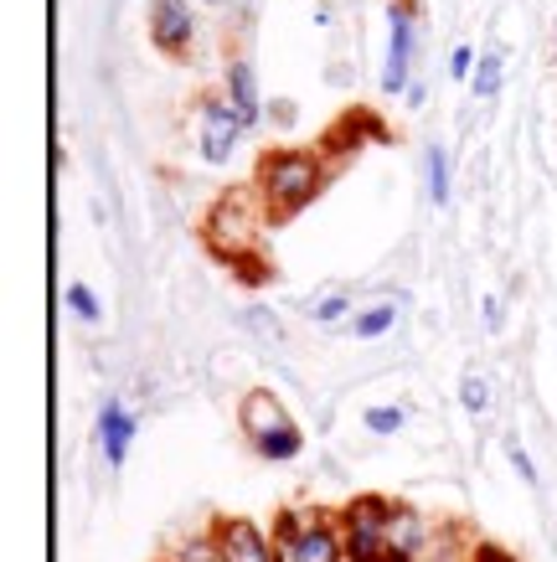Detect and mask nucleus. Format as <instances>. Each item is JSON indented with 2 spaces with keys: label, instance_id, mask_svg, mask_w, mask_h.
Masks as SVG:
<instances>
[{
  "label": "nucleus",
  "instance_id": "16",
  "mask_svg": "<svg viewBox=\"0 0 557 562\" xmlns=\"http://www.w3.org/2000/svg\"><path fill=\"white\" fill-rule=\"evenodd\" d=\"M166 562H222L218 552V537H212V527L197 531V537H176V542L166 547Z\"/></svg>",
  "mask_w": 557,
  "mask_h": 562
},
{
  "label": "nucleus",
  "instance_id": "23",
  "mask_svg": "<svg viewBox=\"0 0 557 562\" xmlns=\"http://www.w3.org/2000/svg\"><path fill=\"white\" fill-rule=\"evenodd\" d=\"M423 99H428V88H423L419 78H413V88L403 93V103H408V109H423Z\"/></svg>",
  "mask_w": 557,
  "mask_h": 562
},
{
  "label": "nucleus",
  "instance_id": "20",
  "mask_svg": "<svg viewBox=\"0 0 557 562\" xmlns=\"http://www.w3.org/2000/svg\"><path fill=\"white\" fill-rule=\"evenodd\" d=\"M511 470H516V475H522L526 485H532V491L542 485V480H537V464H532V454H526L522 443H511Z\"/></svg>",
  "mask_w": 557,
  "mask_h": 562
},
{
  "label": "nucleus",
  "instance_id": "13",
  "mask_svg": "<svg viewBox=\"0 0 557 562\" xmlns=\"http://www.w3.org/2000/svg\"><path fill=\"white\" fill-rule=\"evenodd\" d=\"M501 83H506V52H501V47H486L480 57H475L470 93H475L480 103H490L495 93H501Z\"/></svg>",
  "mask_w": 557,
  "mask_h": 562
},
{
  "label": "nucleus",
  "instance_id": "21",
  "mask_svg": "<svg viewBox=\"0 0 557 562\" xmlns=\"http://www.w3.org/2000/svg\"><path fill=\"white\" fill-rule=\"evenodd\" d=\"M480 315H486V330H501V325H506V305H501V294H480Z\"/></svg>",
  "mask_w": 557,
  "mask_h": 562
},
{
  "label": "nucleus",
  "instance_id": "25",
  "mask_svg": "<svg viewBox=\"0 0 557 562\" xmlns=\"http://www.w3.org/2000/svg\"><path fill=\"white\" fill-rule=\"evenodd\" d=\"M160 562H166V558H160Z\"/></svg>",
  "mask_w": 557,
  "mask_h": 562
},
{
  "label": "nucleus",
  "instance_id": "11",
  "mask_svg": "<svg viewBox=\"0 0 557 562\" xmlns=\"http://www.w3.org/2000/svg\"><path fill=\"white\" fill-rule=\"evenodd\" d=\"M423 191H428V206H449L455 196V181H449V155L444 145H423Z\"/></svg>",
  "mask_w": 557,
  "mask_h": 562
},
{
  "label": "nucleus",
  "instance_id": "3",
  "mask_svg": "<svg viewBox=\"0 0 557 562\" xmlns=\"http://www.w3.org/2000/svg\"><path fill=\"white\" fill-rule=\"evenodd\" d=\"M269 531L279 552H285V562H346L341 521L325 506H279Z\"/></svg>",
  "mask_w": 557,
  "mask_h": 562
},
{
  "label": "nucleus",
  "instance_id": "9",
  "mask_svg": "<svg viewBox=\"0 0 557 562\" xmlns=\"http://www.w3.org/2000/svg\"><path fill=\"white\" fill-rule=\"evenodd\" d=\"M222 99L233 103V114L243 120V130L254 135L258 124H264V88H258V72L248 57H227V68H222Z\"/></svg>",
  "mask_w": 557,
  "mask_h": 562
},
{
  "label": "nucleus",
  "instance_id": "7",
  "mask_svg": "<svg viewBox=\"0 0 557 562\" xmlns=\"http://www.w3.org/2000/svg\"><path fill=\"white\" fill-rule=\"evenodd\" d=\"M145 26H151V47L170 63H186L197 52V36H202V21H197V5L191 0H151L145 5Z\"/></svg>",
  "mask_w": 557,
  "mask_h": 562
},
{
  "label": "nucleus",
  "instance_id": "24",
  "mask_svg": "<svg viewBox=\"0 0 557 562\" xmlns=\"http://www.w3.org/2000/svg\"><path fill=\"white\" fill-rule=\"evenodd\" d=\"M202 5H227V0H202Z\"/></svg>",
  "mask_w": 557,
  "mask_h": 562
},
{
  "label": "nucleus",
  "instance_id": "22",
  "mask_svg": "<svg viewBox=\"0 0 557 562\" xmlns=\"http://www.w3.org/2000/svg\"><path fill=\"white\" fill-rule=\"evenodd\" d=\"M465 562H516V558H511L506 547H495V542H480V547H470V558H465Z\"/></svg>",
  "mask_w": 557,
  "mask_h": 562
},
{
  "label": "nucleus",
  "instance_id": "10",
  "mask_svg": "<svg viewBox=\"0 0 557 562\" xmlns=\"http://www.w3.org/2000/svg\"><path fill=\"white\" fill-rule=\"evenodd\" d=\"M93 434H99V449H103V464L109 470H124V460H130V449H135V434H140V418L119 397H109L99 408V424H93Z\"/></svg>",
  "mask_w": 557,
  "mask_h": 562
},
{
  "label": "nucleus",
  "instance_id": "2",
  "mask_svg": "<svg viewBox=\"0 0 557 562\" xmlns=\"http://www.w3.org/2000/svg\"><path fill=\"white\" fill-rule=\"evenodd\" d=\"M237 428H243L248 449H254L264 464H289L304 454V428L289 418V408L269 387L243 392V403H237Z\"/></svg>",
  "mask_w": 557,
  "mask_h": 562
},
{
  "label": "nucleus",
  "instance_id": "1",
  "mask_svg": "<svg viewBox=\"0 0 557 562\" xmlns=\"http://www.w3.org/2000/svg\"><path fill=\"white\" fill-rule=\"evenodd\" d=\"M325 181H331V160L321 150H304V145L264 150L254 166V191L269 222H289V217H300L304 206H315Z\"/></svg>",
  "mask_w": 557,
  "mask_h": 562
},
{
  "label": "nucleus",
  "instance_id": "18",
  "mask_svg": "<svg viewBox=\"0 0 557 562\" xmlns=\"http://www.w3.org/2000/svg\"><path fill=\"white\" fill-rule=\"evenodd\" d=\"M68 315H73V321H83V325H99L103 321L99 294L88 290V284H68Z\"/></svg>",
  "mask_w": 557,
  "mask_h": 562
},
{
  "label": "nucleus",
  "instance_id": "17",
  "mask_svg": "<svg viewBox=\"0 0 557 562\" xmlns=\"http://www.w3.org/2000/svg\"><path fill=\"white\" fill-rule=\"evenodd\" d=\"M459 408L470 413V418H486V413H490V382L480 372L459 376Z\"/></svg>",
  "mask_w": 557,
  "mask_h": 562
},
{
  "label": "nucleus",
  "instance_id": "14",
  "mask_svg": "<svg viewBox=\"0 0 557 562\" xmlns=\"http://www.w3.org/2000/svg\"><path fill=\"white\" fill-rule=\"evenodd\" d=\"M304 315H310L315 325H346L356 315V300H352V290H325L321 300L304 305Z\"/></svg>",
  "mask_w": 557,
  "mask_h": 562
},
{
  "label": "nucleus",
  "instance_id": "5",
  "mask_svg": "<svg viewBox=\"0 0 557 562\" xmlns=\"http://www.w3.org/2000/svg\"><path fill=\"white\" fill-rule=\"evenodd\" d=\"M413 57H419V11L413 0H388V52H382V93L403 99L413 88Z\"/></svg>",
  "mask_w": 557,
  "mask_h": 562
},
{
  "label": "nucleus",
  "instance_id": "4",
  "mask_svg": "<svg viewBox=\"0 0 557 562\" xmlns=\"http://www.w3.org/2000/svg\"><path fill=\"white\" fill-rule=\"evenodd\" d=\"M388 516H392V495H352L336 506L341 537H346V562H392L388 547Z\"/></svg>",
  "mask_w": 557,
  "mask_h": 562
},
{
  "label": "nucleus",
  "instance_id": "8",
  "mask_svg": "<svg viewBox=\"0 0 557 562\" xmlns=\"http://www.w3.org/2000/svg\"><path fill=\"white\" fill-rule=\"evenodd\" d=\"M212 537H218L222 562H285L269 527H258L254 516H212Z\"/></svg>",
  "mask_w": 557,
  "mask_h": 562
},
{
  "label": "nucleus",
  "instance_id": "19",
  "mask_svg": "<svg viewBox=\"0 0 557 562\" xmlns=\"http://www.w3.org/2000/svg\"><path fill=\"white\" fill-rule=\"evenodd\" d=\"M475 57H480V52H475L470 42H459V47L449 52V78H455V83H470V72H475Z\"/></svg>",
  "mask_w": 557,
  "mask_h": 562
},
{
  "label": "nucleus",
  "instance_id": "12",
  "mask_svg": "<svg viewBox=\"0 0 557 562\" xmlns=\"http://www.w3.org/2000/svg\"><path fill=\"white\" fill-rule=\"evenodd\" d=\"M392 325H398V305L392 300H377V305H361L346 321V336H356V341H382Z\"/></svg>",
  "mask_w": 557,
  "mask_h": 562
},
{
  "label": "nucleus",
  "instance_id": "6",
  "mask_svg": "<svg viewBox=\"0 0 557 562\" xmlns=\"http://www.w3.org/2000/svg\"><path fill=\"white\" fill-rule=\"evenodd\" d=\"M243 120L233 114V103L218 93H202L197 99V155H202L207 166H233L237 145H243Z\"/></svg>",
  "mask_w": 557,
  "mask_h": 562
},
{
  "label": "nucleus",
  "instance_id": "15",
  "mask_svg": "<svg viewBox=\"0 0 557 562\" xmlns=\"http://www.w3.org/2000/svg\"><path fill=\"white\" fill-rule=\"evenodd\" d=\"M361 428H367L371 439H392V434H403L408 428V403H371L361 413Z\"/></svg>",
  "mask_w": 557,
  "mask_h": 562
}]
</instances>
